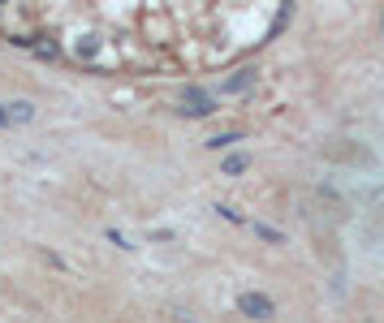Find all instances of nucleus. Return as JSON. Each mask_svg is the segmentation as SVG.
I'll list each match as a JSON object with an SVG mask.
<instances>
[{"label":"nucleus","mask_w":384,"mask_h":323,"mask_svg":"<svg viewBox=\"0 0 384 323\" xmlns=\"http://www.w3.org/2000/svg\"><path fill=\"white\" fill-rule=\"evenodd\" d=\"M177 113L182 117H212L216 113V95L207 86H182L177 91Z\"/></svg>","instance_id":"nucleus-1"},{"label":"nucleus","mask_w":384,"mask_h":323,"mask_svg":"<svg viewBox=\"0 0 384 323\" xmlns=\"http://www.w3.org/2000/svg\"><path fill=\"white\" fill-rule=\"evenodd\" d=\"M238 310H242V314H251V319H259V323H268L272 314H277V302H272L268 293L246 289V293H238Z\"/></svg>","instance_id":"nucleus-2"},{"label":"nucleus","mask_w":384,"mask_h":323,"mask_svg":"<svg viewBox=\"0 0 384 323\" xmlns=\"http://www.w3.org/2000/svg\"><path fill=\"white\" fill-rule=\"evenodd\" d=\"M255 86V69H238L234 78H225V91L229 95H242V91H251Z\"/></svg>","instance_id":"nucleus-3"},{"label":"nucleus","mask_w":384,"mask_h":323,"mask_svg":"<svg viewBox=\"0 0 384 323\" xmlns=\"http://www.w3.org/2000/svg\"><path fill=\"white\" fill-rule=\"evenodd\" d=\"M13 43H18V47L39 52V57H57V43H48V39H39V43H35V39H13Z\"/></svg>","instance_id":"nucleus-4"},{"label":"nucleus","mask_w":384,"mask_h":323,"mask_svg":"<svg viewBox=\"0 0 384 323\" xmlns=\"http://www.w3.org/2000/svg\"><path fill=\"white\" fill-rule=\"evenodd\" d=\"M246 164H251L246 155H229V159H225V173H229V177H238V173H246Z\"/></svg>","instance_id":"nucleus-5"},{"label":"nucleus","mask_w":384,"mask_h":323,"mask_svg":"<svg viewBox=\"0 0 384 323\" xmlns=\"http://www.w3.org/2000/svg\"><path fill=\"white\" fill-rule=\"evenodd\" d=\"M234 142H242V138H238V134H216V138H207L212 151H225V147H234Z\"/></svg>","instance_id":"nucleus-6"},{"label":"nucleus","mask_w":384,"mask_h":323,"mask_svg":"<svg viewBox=\"0 0 384 323\" xmlns=\"http://www.w3.org/2000/svg\"><path fill=\"white\" fill-rule=\"evenodd\" d=\"M255 233H259V237H268V242H281V233L272 229V225H255Z\"/></svg>","instance_id":"nucleus-7"},{"label":"nucleus","mask_w":384,"mask_h":323,"mask_svg":"<svg viewBox=\"0 0 384 323\" xmlns=\"http://www.w3.org/2000/svg\"><path fill=\"white\" fill-rule=\"evenodd\" d=\"M380 22H384V18H380Z\"/></svg>","instance_id":"nucleus-8"}]
</instances>
